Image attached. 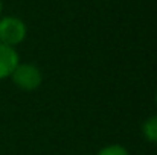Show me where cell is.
I'll return each mask as SVG.
<instances>
[{"instance_id": "1", "label": "cell", "mask_w": 157, "mask_h": 155, "mask_svg": "<svg viewBox=\"0 0 157 155\" xmlns=\"http://www.w3.org/2000/svg\"><path fill=\"white\" fill-rule=\"evenodd\" d=\"M14 85L23 91H35L43 84V73L40 67L32 62H20L11 75Z\"/></svg>"}, {"instance_id": "2", "label": "cell", "mask_w": 157, "mask_h": 155, "mask_svg": "<svg viewBox=\"0 0 157 155\" xmlns=\"http://www.w3.org/2000/svg\"><path fill=\"white\" fill-rule=\"evenodd\" d=\"M28 29L23 20L17 17H0V43L9 47L21 44L26 38Z\"/></svg>"}, {"instance_id": "3", "label": "cell", "mask_w": 157, "mask_h": 155, "mask_svg": "<svg viewBox=\"0 0 157 155\" xmlns=\"http://www.w3.org/2000/svg\"><path fill=\"white\" fill-rule=\"evenodd\" d=\"M20 64V56L14 47L0 43V81L11 78L15 67Z\"/></svg>"}, {"instance_id": "4", "label": "cell", "mask_w": 157, "mask_h": 155, "mask_svg": "<svg viewBox=\"0 0 157 155\" xmlns=\"http://www.w3.org/2000/svg\"><path fill=\"white\" fill-rule=\"evenodd\" d=\"M142 135L145 137L147 142L157 145V114L150 116L142 123Z\"/></svg>"}, {"instance_id": "5", "label": "cell", "mask_w": 157, "mask_h": 155, "mask_svg": "<svg viewBox=\"0 0 157 155\" xmlns=\"http://www.w3.org/2000/svg\"><path fill=\"white\" fill-rule=\"evenodd\" d=\"M96 155H130V152L122 145H107Z\"/></svg>"}, {"instance_id": "6", "label": "cell", "mask_w": 157, "mask_h": 155, "mask_svg": "<svg viewBox=\"0 0 157 155\" xmlns=\"http://www.w3.org/2000/svg\"><path fill=\"white\" fill-rule=\"evenodd\" d=\"M0 14H2V0H0Z\"/></svg>"}, {"instance_id": "7", "label": "cell", "mask_w": 157, "mask_h": 155, "mask_svg": "<svg viewBox=\"0 0 157 155\" xmlns=\"http://www.w3.org/2000/svg\"><path fill=\"white\" fill-rule=\"evenodd\" d=\"M156 105H157V91H156Z\"/></svg>"}]
</instances>
